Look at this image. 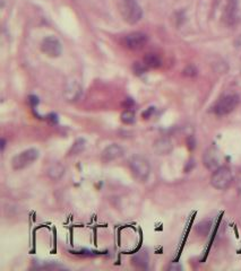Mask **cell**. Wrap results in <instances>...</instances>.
Wrapping results in <instances>:
<instances>
[{"mask_svg":"<svg viewBox=\"0 0 241 271\" xmlns=\"http://www.w3.org/2000/svg\"><path fill=\"white\" fill-rule=\"evenodd\" d=\"M219 9L221 20L228 28H234L241 20V9L238 0H220Z\"/></svg>","mask_w":241,"mask_h":271,"instance_id":"obj_1","label":"cell"},{"mask_svg":"<svg viewBox=\"0 0 241 271\" xmlns=\"http://www.w3.org/2000/svg\"><path fill=\"white\" fill-rule=\"evenodd\" d=\"M119 10L125 22L132 25L137 24L143 16V9L138 0H120Z\"/></svg>","mask_w":241,"mask_h":271,"instance_id":"obj_2","label":"cell"},{"mask_svg":"<svg viewBox=\"0 0 241 271\" xmlns=\"http://www.w3.org/2000/svg\"><path fill=\"white\" fill-rule=\"evenodd\" d=\"M129 169L134 178L139 182H146L151 174V165L148 158L135 155L129 159Z\"/></svg>","mask_w":241,"mask_h":271,"instance_id":"obj_3","label":"cell"},{"mask_svg":"<svg viewBox=\"0 0 241 271\" xmlns=\"http://www.w3.org/2000/svg\"><path fill=\"white\" fill-rule=\"evenodd\" d=\"M240 98L237 94H225L222 97H220L216 103L213 105V112L219 117L228 116L233 112L239 105Z\"/></svg>","mask_w":241,"mask_h":271,"instance_id":"obj_4","label":"cell"},{"mask_svg":"<svg viewBox=\"0 0 241 271\" xmlns=\"http://www.w3.org/2000/svg\"><path fill=\"white\" fill-rule=\"evenodd\" d=\"M234 181L232 171L228 166H220L219 169L213 171L211 176V184L218 190L229 189Z\"/></svg>","mask_w":241,"mask_h":271,"instance_id":"obj_5","label":"cell"},{"mask_svg":"<svg viewBox=\"0 0 241 271\" xmlns=\"http://www.w3.org/2000/svg\"><path fill=\"white\" fill-rule=\"evenodd\" d=\"M39 158V150L35 148H30L23 150L22 153L14 156L12 159V166L15 171H20L30 165H32L34 161Z\"/></svg>","mask_w":241,"mask_h":271,"instance_id":"obj_6","label":"cell"},{"mask_svg":"<svg viewBox=\"0 0 241 271\" xmlns=\"http://www.w3.org/2000/svg\"><path fill=\"white\" fill-rule=\"evenodd\" d=\"M41 51L50 58H58L62 52V45L56 36H48L42 41Z\"/></svg>","mask_w":241,"mask_h":271,"instance_id":"obj_7","label":"cell"},{"mask_svg":"<svg viewBox=\"0 0 241 271\" xmlns=\"http://www.w3.org/2000/svg\"><path fill=\"white\" fill-rule=\"evenodd\" d=\"M222 156L220 150L215 147V146H211L208 147L203 155V164L207 170L215 171L216 169L220 168V164H221Z\"/></svg>","mask_w":241,"mask_h":271,"instance_id":"obj_8","label":"cell"},{"mask_svg":"<svg viewBox=\"0 0 241 271\" xmlns=\"http://www.w3.org/2000/svg\"><path fill=\"white\" fill-rule=\"evenodd\" d=\"M83 88L80 83L75 79L68 80L64 87V97L67 102H76L81 98Z\"/></svg>","mask_w":241,"mask_h":271,"instance_id":"obj_9","label":"cell"},{"mask_svg":"<svg viewBox=\"0 0 241 271\" xmlns=\"http://www.w3.org/2000/svg\"><path fill=\"white\" fill-rule=\"evenodd\" d=\"M148 42V35L141 32H133L125 36L124 44L130 50L141 49Z\"/></svg>","mask_w":241,"mask_h":271,"instance_id":"obj_10","label":"cell"},{"mask_svg":"<svg viewBox=\"0 0 241 271\" xmlns=\"http://www.w3.org/2000/svg\"><path fill=\"white\" fill-rule=\"evenodd\" d=\"M124 154H125V149L123 146H120L118 144H112L103 149V152L101 154V159L104 161V163H110V161L122 158Z\"/></svg>","mask_w":241,"mask_h":271,"instance_id":"obj_11","label":"cell"},{"mask_svg":"<svg viewBox=\"0 0 241 271\" xmlns=\"http://www.w3.org/2000/svg\"><path fill=\"white\" fill-rule=\"evenodd\" d=\"M153 148L159 155H167L174 149L171 140L167 138H160L153 144Z\"/></svg>","mask_w":241,"mask_h":271,"instance_id":"obj_12","label":"cell"},{"mask_svg":"<svg viewBox=\"0 0 241 271\" xmlns=\"http://www.w3.org/2000/svg\"><path fill=\"white\" fill-rule=\"evenodd\" d=\"M65 174L64 165L60 163H54L48 169V176L52 180H59Z\"/></svg>","mask_w":241,"mask_h":271,"instance_id":"obj_13","label":"cell"},{"mask_svg":"<svg viewBox=\"0 0 241 271\" xmlns=\"http://www.w3.org/2000/svg\"><path fill=\"white\" fill-rule=\"evenodd\" d=\"M132 262L137 268H148L149 255L146 252H139L132 258Z\"/></svg>","mask_w":241,"mask_h":271,"instance_id":"obj_14","label":"cell"},{"mask_svg":"<svg viewBox=\"0 0 241 271\" xmlns=\"http://www.w3.org/2000/svg\"><path fill=\"white\" fill-rule=\"evenodd\" d=\"M144 65L149 68H159L162 65V60L158 55L148 53L144 57Z\"/></svg>","mask_w":241,"mask_h":271,"instance_id":"obj_15","label":"cell"},{"mask_svg":"<svg viewBox=\"0 0 241 271\" xmlns=\"http://www.w3.org/2000/svg\"><path fill=\"white\" fill-rule=\"evenodd\" d=\"M85 148H86V140L83 139V138H80V139H77L74 144H73L68 155L76 156L78 154H81L82 152H84V149Z\"/></svg>","mask_w":241,"mask_h":271,"instance_id":"obj_16","label":"cell"},{"mask_svg":"<svg viewBox=\"0 0 241 271\" xmlns=\"http://www.w3.org/2000/svg\"><path fill=\"white\" fill-rule=\"evenodd\" d=\"M211 227H212V222L211 221H203L197 225L196 231H197L198 234H200V235L206 236L207 234L209 233V231H211Z\"/></svg>","mask_w":241,"mask_h":271,"instance_id":"obj_17","label":"cell"},{"mask_svg":"<svg viewBox=\"0 0 241 271\" xmlns=\"http://www.w3.org/2000/svg\"><path fill=\"white\" fill-rule=\"evenodd\" d=\"M122 121L125 124H133L136 121V116L135 112L130 109H127L122 113Z\"/></svg>","mask_w":241,"mask_h":271,"instance_id":"obj_18","label":"cell"},{"mask_svg":"<svg viewBox=\"0 0 241 271\" xmlns=\"http://www.w3.org/2000/svg\"><path fill=\"white\" fill-rule=\"evenodd\" d=\"M197 74V69L194 66H188L185 69V75L187 76H195Z\"/></svg>","mask_w":241,"mask_h":271,"instance_id":"obj_19","label":"cell"},{"mask_svg":"<svg viewBox=\"0 0 241 271\" xmlns=\"http://www.w3.org/2000/svg\"><path fill=\"white\" fill-rule=\"evenodd\" d=\"M235 186H237V191L238 194L241 195V170L237 175V178H235Z\"/></svg>","mask_w":241,"mask_h":271,"instance_id":"obj_20","label":"cell"},{"mask_svg":"<svg viewBox=\"0 0 241 271\" xmlns=\"http://www.w3.org/2000/svg\"><path fill=\"white\" fill-rule=\"evenodd\" d=\"M187 144H188V148H189L190 150H192L194 148H195L196 142H195V139H194L192 136H191V137H189V138L187 139Z\"/></svg>","mask_w":241,"mask_h":271,"instance_id":"obj_21","label":"cell"},{"mask_svg":"<svg viewBox=\"0 0 241 271\" xmlns=\"http://www.w3.org/2000/svg\"><path fill=\"white\" fill-rule=\"evenodd\" d=\"M234 46H235V48H237V49L241 50V35H239L238 38L234 40Z\"/></svg>","mask_w":241,"mask_h":271,"instance_id":"obj_22","label":"cell"},{"mask_svg":"<svg viewBox=\"0 0 241 271\" xmlns=\"http://www.w3.org/2000/svg\"><path fill=\"white\" fill-rule=\"evenodd\" d=\"M5 146H6V142H5V139H2V150L3 152L5 150Z\"/></svg>","mask_w":241,"mask_h":271,"instance_id":"obj_23","label":"cell"},{"mask_svg":"<svg viewBox=\"0 0 241 271\" xmlns=\"http://www.w3.org/2000/svg\"><path fill=\"white\" fill-rule=\"evenodd\" d=\"M170 269H172V270H175V269H181V267H180V265H171Z\"/></svg>","mask_w":241,"mask_h":271,"instance_id":"obj_24","label":"cell"},{"mask_svg":"<svg viewBox=\"0 0 241 271\" xmlns=\"http://www.w3.org/2000/svg\"><path fill=\"white\" fill-rule=\"evenodd\" d=\"M240 68H241V61H240Z\"/></svg>","mask_w":241,"mask_h":271,"instance_id":"obj_25","label":"cell"}]
</instances>
